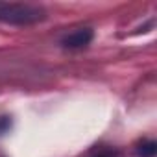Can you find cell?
Wrapping results in <instances>:
<instances>
[{"mask_svg": "<svg viewBox=\"0 0 157 157\" xmlns=\"http://www.w3.org/2000/svg\"><path fill=\"white\" fill-rule=\"evenodd\" d=\"M46 19V11L33 4L0 2V22L13 26H30Z\"/></svg>", "mask_w": 157, "mask_h": 157, "instance_id": "cell-1", "label": "cell"}, {"mask_svg": "<svg viewBox=\"0 0 157 157\" xmlns=\"http://www.w3.org/2000/svg\"><path fill=\"white\" fill-rule=\"evenodd\" d=\"M91 41H93V30H89V28H80V30H76V32L65 35L63 41H61V44H63L65 48H83V46H87Z\"/></svg>", "mask_w": 157, "mask_h": 157, "instance_id": "cell-2", "label": "cell"}, {"mask_svg": "<svg viewBox=\"0 0 157 157\" xmlns=\"http://www.w3.org/2000/svg\"><path fill=\"white\" fill-rule=\"evenodd\" d=\"M157 142L155 140H142L137 146V157H155Z\"/></svg>", "mask_w": 157, "mask_h": 157, "instance_id": "cell-3", "label": "cell"}, {"mask_svg": "<svg viewBox=\"0 0 157 157\" xmlns=\"http://www.w3.org/2000/svg\"><path fill=\"white\" fill-rule=\"evenodd\" d=\"M10 128H11V118L10 117H0V135L8 133Z\"/></svg>", "mask_w": 157, "mask_h": 157, "instance_id": "cell-4", "label": "cell"}, {"mask_svg": "<svg viewBox=\"0 0 157 157\" xmlns=\"http://www.w3.org/2000/svg\"><path fill=\"white\" fill-rule=\"evenodd\" d=\"M96 157H109V155H96Z\"/></svg>", "mask_w": 157, "mask_h": 157, "instance_id": "cell-5", "label": "cell"}]
</instances>
